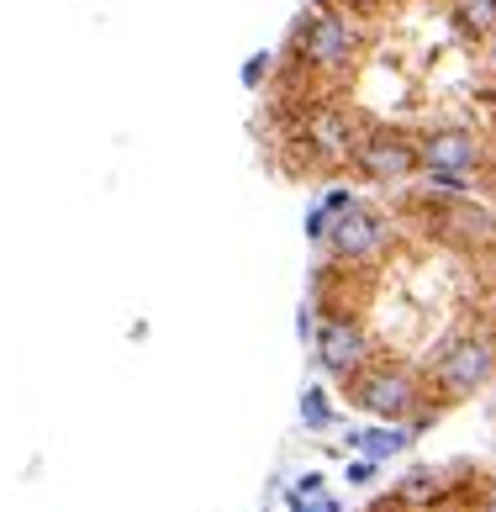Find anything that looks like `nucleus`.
<instances>
[{
  "label": "nucleus",
  "instance_id": "f257e3e1",
  "mask_svg": "<svg viewBox=\"0 0 496 512\" xmlns=\"http://www.w3.org/2000/svg\"><path fill=\"white\" fill-rule=\"evenodd\" d=\"M349 402L359 412H370L375 423H407L423 407V386L407 365H365L349 381Z\"/></svg>",
  "mask_w": 496,
  "mask_h": 512
},
{
  "label": "nucleus",
  "instance_id": "f03ea898",
  "mask_svg": "<svg viewBox=\"0 0 496 512\" xmlns=\"http://www.w3.org/2000/svg\"><path fill=\"white\" fill-rule=\"evenodd\" d=\"M354 48H359L354 22H349L343 11H333L328 0H317V6L301 16V27H296V53H301V64H307V69L338 74V69H349Z\"/></svg>",
  "mask_w": 496,
  "mask_h": 512
},
{
  "label": "nucleus",
  "instance_id": "7ed1b4c3",
  "mask_svg": "<svg viewBox=\"0 0 496 512\" xmlns=\"http://www.w3.org/2000/svg\"><path fill=\"white\" fill-rule=\"evenodd\" d=\"M496 375V338L491 333H460L454 344H444V354H438L433 365V381L444 386V396H475L481 386H491Z\"/></svg>",
  "mask_w": 496,
  "mask_h": 512
},
{
  "label": "nucleus",
  "instance_id": "20e7f679",
  "mask_svg": "<svg viewBox=\"0 0 496 512\" xmlns=\"http://www.w3.org/2000/svg\"><path fill=\"white\" fill-rule=\"evenodd\" d=\"M349 164H354L365 180H375V185H402V180L417 175V143L402 138V132L375 127V132H365V138L354 143Z\"/></svg>",
  "mask_w": 496,
  "mask_h": 512
},
{
  "label": "nucleus",
  "instance_id": "39448f33",
  "mask_svg": "<svg viewBox=\"0 0 496 512\" xmlns=\"http://www.w3.org/2000/svg\"><path fill=\"white\" fill-rule=\"evenodd\" d=\"M312 338H317V365L328 370L333 381H354V375L370 365V333L359 328L354 317H343V312L322 317L312 328Z\"/></svg>",
  "mask_w": 496,
  "mask_h": 512
},
{
  "label": "nucleus",
  "instance_id": "423d86ee",
  "mask_svg": "<svg viewBox=\"0 0 496 512\" xmlns=\"http://www.w3.org/2000/svg\"><path fill=\"white\" fill-rule=\"evenodd\" d=\"M386 243H391V227H386V217H380L375 206H365V201H354L349 212L333 217L328 249H333L338 259L365 264V259H375V254H386Z\"/></svg>",
  "mask_w": 496,
  "mask_h": 512
},
{
  "label": "nucleus",
  "instance_id": "0eeeda50",
  "mask_svg": "<svg viewBox=\"0 0 496 512\" xmlns=\"http://www.w3.org/2000/svg\"><path fill=\"white\" fill-rule=\"evenodd\" d=\"M417 169L423 175H460L470 180L481 169V143L465 127H433L423 143H417Z\"/></svg>",
  "mask_w": 496,
  "mask_h": 512
},
{
  "label": "nucleus",
  "instance_id": "6e6552de",
  "mask_svg": "<svg viewBox=\"0 0 496 512\" xmlns=\"http://www.w3.org/2000/svg\"><path fill=\"white\" fill-rule=\"evenodd\" d=\"M301 143L312 148V159L317 164H349V154H354V127H349V117H343L338 106H312L307 117H301Z\"/></svg>",
  "mask_w": 496,
  "mask_h": 512
},
{
  "label": "nucleus",
  "instance_id": "1a4fd4ad",
  "mask_svg": "<svg viewBox=\"0 0 496 512\" xmlns=\"http://www.w3.org/2000/svg\"><path fill=\"white\" fill-rule=\"evenodd\" d=\"M417 439V428L407 423H375V428H354L349 433V449H359V460H396V454H407Z\"/></svg>",
  "mask_w": 496,
  "mask_h": 512
},
{
  "label": "nucleus",
  "instance_id": "9d476101",
  "mask_svg": "<svg viewBox=\"0 0 496 512\" xmlns=\"http://www.w3.org/2000/svg\"><path fill=\"white\" fill-rule=\"evenodd\" d=\"M454 27L465 37H496V0H454Z\"/></svg>",
  "mask_w": 496,
  "mask_h": 512
},
{
  "label": "nucleus",
  "instance_id": "9b49d317",
  "mask_svg": "<svg viewBox=\"0 0 496 512\" xmlns=\"http://www.w3.org/2000/svg\"><path fill=\"white\" fill-rule=\"evenodd\" d=\"M301 423H307V428H333V402H328V391H322V386L301 391Z\"/></svg>",
  "mask_w": 496,
  "mask_h": 512
},
{
  "label": "nucleus",
  "instance_id": "f8f14e48",
  "mask_svg": "<svg viewBox=\"0 0 496 512\" xmlns=\"http://www.w3.org/2000/svg\"><path fill=\"white\" fill-rule=\"evenodd\" d=\"M402 497H407V502H428V497H438V476H433V470H412V476L402 481Z\"/></svg>",
  "mask_w": 496,
  "mask_h": 512
},
{
  "label": "nucleus",
  "instance_id": "ddd939ff",
  "mask_svg": "<svg viewBox=\"0 0 496 512\" xmlns=\"http://www.w3.org/2000/svg\"><path fill=\"white\" fill-rule=\"evenodd\" d=\"M328 233H333V212L317 201L312 212H307V238H312V243H328Z\"/></svg>",
  "mask_w": 496,
  "mask_h": 512
},
{
  "label": "nucleus",
  "instance_id": "4468645a",
  "mask_svg": "<svg viewBox=\"0 0 496 512\" xmlns=\"http://www.w3.org/2000/svg\"><path fill=\"white\" fill-rule=\"evenodd\" d=\"M264 74H270V53H254V59L243 64V85H248V90H259Z\"/></svg>",
  "mask_w": 496,
  "mask_h": 512
},
{
  "label": "nucleus",
  "instance_id": "2eb2a0df",
  "mask_svg": "<svg viewBox=\"0 0 496 512\" xmlns=\"http://www.w3.org/2000/svg\"><path fill=\"white\" fill-rule=\"evenodd\" d=\"M291 512H338V502L322 491V497H291Z\"/></svg>",
  "mask_w": 496,
  "mask_h": 512
},
{
  "label": "nucleus",
  "instance_id": "dca6fc26",
  "mask_svg": "<svg viewBox=\"0 0 496 512\" xmlns=\"http://www.w3.org/2000/svg\"><path fill=\"white\" fill-rule=\"evenodd\" d=\"M343 481H349V486H370L375 481V460H354L349 470H343Z\"/></svg>",
  "mask_w": 496,
  "mask_h": 512
},
{
  "label": "nucleus",
  "instance_id": "f3484780",
  "mask_svg": "<svg viewBox=\"0 0 496 512\" xmlns=\"http://www.w3.org/2000/svg\"><path fill=\"white\" fill-rule=\"evenodd\" d=\"M291 497H322V476H317V470H307V476L291 486Z\"/></svg>",
  "mask_w": 496,
  "mask_h": 512
},
{
  "label": "nucleus",
  "instance_id": "a211bd4d",
  "mask_svg": "<svg viewBox=\"0 0 496 512\" xmlns=\"http://www.w3.org/2000/svg\"><path fill=\"white\" fill-rule=\"evenodd\" d=\"M481 512H496V481L486 486V497H481Z\"/></svg>",
  "mask_w": 496,
  "mask_h": 512
},
{
  "label": "nucleus",
  "instance_id": "6ab92c4d",
  "mask_svg": "<svg viewBox=\"0 0 496 512\" xmlns=\"http://www.w3.org/2000/svg\"><path fill=\"white\" fill-rule=\"evenodd\" d=\"M491 64H496V37H491Z\"/></svg>",
  "mask_w": 496,
  "mask_h": 512
}]
</instances>
